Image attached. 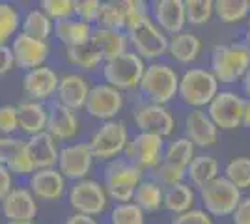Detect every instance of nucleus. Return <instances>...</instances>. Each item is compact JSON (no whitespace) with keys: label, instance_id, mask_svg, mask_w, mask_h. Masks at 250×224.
I'll return each mask as SVG.
<instances>
[{"label":"nucleus","instance_id":"1","mask_svg":"<svg viewBox=\"0 0 250 224\" xmlns=\"http://www.w3.org/2000/svg\"><path fill=\"white\" fill-rule=\"evenodd\" d=\"M209 69L219 84H235L250 69V49L243 41L220 43L211 49Z\"/></svg>","mask_w":250,"mask_h":224},{"label":"nucleus","instance_id":"2","mask_svg":"<svg viewBox=\"0 0 250 224\" xmlns=\"http://www.w3.org/2000/svg\"><path fill=\"white\" fill-rule=\"evenodd\" d=\"M219 92L220 84L215 79V75L211 73V69L188 67L179 77L177 99L183 105H187L190 110H194V108L206 110Z\"/></svg>","mask_w":250,"mask_h":224},{"label":"nucleus","instance_id":"3","mask_svg":"<svg viewBox=\"0 0 250 224\" xmlns=\"http://www.w3.org/2000/svg\"><path fill=\"white\" fill-rule=\"evenodd\" d=\"M144 178L146 172H142L125 157H118L106 163L103 168V185L108 198L116 204L133 202L136 187L142 183Z\"/></svg>","mask_w":250,"mask_h":224},{"label":"nucleus","instance_id":"4","mask_svg":"<svg viewBox=\"0 0 250 224\" xmlns=\"http://www.w3.org/2000/svg\"><path fill=\"white\" fill-rule=\"evenodd\" d=\"M179 77L176 67L165 62H151L146 65L144 77L140 81V94L147 103L155 105H165L167 107L170 101L177 97L179 90Z\"/></svg>","mask_w":250,"mask_h":224},{"label":"nucleus","instance_id":"5","mask_svg":"<svg viewBox=\"0 0 250 224\" xmlns=\"http://www.w3.org/2000/svg\"><path fill=\"white\" fill-rule=\"evenodd\" d=\"M125 32L133 53L138 54L144 62H161V58L168 54V36L151 21V17L127 26Z\"/></svg>","mask_w":250,"mask_h":224},{"label":"nucleus","instance_id":"6","mask_svg":"<svg viewBox=\"0 0 250 224\" xmlns=\"http://www.w3.org/2000/svg\"><path fill=\"white\" fill-rule=\"evenodd\" d=\"M129 140L131 137H129L127 123L122 120H110V122L99 123V127L92 133L88 144L94 151L95 161H103L106 164L118 157H124Z\"/></svg>","mask_w":250,"mask_h":224},{"label":"nucleus","instance_id":"7","mask_svg":"<svg viewBox=\"0 0 250 224\" xmlns=\"http://www.w3.org/2000/svg\"><path fill=\"white\" fill-rule=\"evenodd\" d=\"M146 62L138 56L136 53L129 51V53L116 56L112 60H106L101 67V75H103V82L114 86L120 92H133L138 90L140 81L146 71Z\"/></svg>","mask_w":250,"mask_h":224},{"label":"nucleus","instance_id":"8","mask_svg":"<svg viewBox=\"0 0 250 224\" xmlns=\"http://www.w3.org/2000/svg\"><path fill=\"white\" fill-rule=\"evenodd\" d=\"M241 198H243V192L235 185H231L224 176H219L206 187L198 189V200L202 204V209L208 211L213 219L231 217Z\"/></svg>","mask_w":250,"mask_h":224},{"label":"nucleus","instance_id":"9","mask_svg":"<svg viewBox=\"0 0 250 224\" xmlns=\"http://www.w3.org/2000/svg\"><path fill=\"white\" fill-rule=\"evenodd\" d=\"M67 202L75 213L101 217L106 211L110 198L106 194L103 183L86 178V180L71 183V187L67 189Z\"/></svg>","mask_w":250,"mask_h":224},{"label":"nucleus","instance_id":"10","mask_svg":"<svg viewBox=\"0 0 250 224\" xmlns=\"http://www.w3.org/2000/svg\"><path fill=\"white\" fill-rule=\"evenodd\" d=\"M165 139L149 133H136L129 140L124 157L142 172H153L165 159Z\"/></svg>","mask_w":250,"mask_h":224},{"label":"nucleus","instance_id":"11","mask_svg":"<svg viewBox=\"0 0 250 224\" xmlns=\"http://www.w3.org/2000/svg\"><path fill=\"white\" fill-rule=\"evenodd\" d=\"M133 122L138 133H149L157 135L161 139H168L174 135L177 127L176 116L172 110L165 105H155V103H140L133 110Z\"/></svg>","mask_w":250,"mask_h":224},{"label":"nucleus","instance_id":"12","mask_svg":"<svg viewBox=\"0 0 250 224\" xmlns=\"http://www.w3.org/2000/svg\"><path fill=\"white\" fill-rule=\"evenodd\" d=\"M125 107V96L124 92L116 90L114 86L106 84V82H97L92 86L90 96L86 99L84 110L90 118H94L97 122H110L118 120L120 112Z\"/></svg>","mask_w":250,"mask_h":224},{"label":"nucleus","instance_id":"13","mask_svg":"<svg viewBox=\"0 0 250 224\" xmlns=\"http://www.w3.org/2000/svg\"><path fill=\"white\" fill-rule=\"evenodd\" d=\"M95 157L88 142H71L60 148L56 168L62 172L67 182H81L90 178L94 170Z\"/></svg>","mask_w":250,"mask_h":224},{"label":"nucleus","instance_id":"14","mask_svg":"<svg viewBox=\"0 0 250 224\" xmlns=\"http://www.w3.org/2000/svg\"><path fill=\"white\" fill-rule=\"evenodd\" d=\"M245 97L233 90H220L215 99L209 103L206 112L213 120L219 131H233L241 127Z\"/></svg>","mask_w":250,"mask_h":224},{"label":"nucleus","instance_id":"15","mask_svg":"<svg viewBox=\"0 0 250 224\" xmlns=\"http://www.w3.org/2000/svg\"><path fill=\"white\" fill-rule=\"evenodd\" d=\"M11 53L15 58V67L22 69L24 73L36 69V67H42L45 65L49 54H51V45L49 41H40V40H34L26 34L19 32L13 41H11Z\"/></svg>","mask_w":250,"mask_h":224},{"label":"nucleus","instance_id":"16","mask_svg":"<svg viewBox=\"0 0 250 224\" xmlns=\"http://www.w3.org/2000/svg\"><path fill=\"white\" fill-rule=\"evenodd\" d=\"M183 137L188 139L196 148H215L219 144L220 131L213 123L209 114L202 108L188 110L183 118Z\"/></svg>","mask_w":250,"mask_h":224},{"label":"nucleus","instance_id":"17","mask_svg":"<svg viewBox=\"0 0 250 224\" xmlns=\"http://www.w3.org/2000/svg\"><path fill=\"white\" fill-rule=\"evenodd\" d=\"M28 189L40 202H58L67 196V180L58 168H43L36 170L28 178Z\"/></svg>","mask_w":250,"mask_h":224},{"label":"nucleus","instance_id":"18","mask_svg":"<svg viewBox=\"0 0 250 224\" xmlns=\"http://www.w3.org/2000/svg\"><path fill=\"white\" fill-rule=\"evenodd\" d=\"M149 17L168 38L183 32L187 26L185 0H153L149 4Z\"/></svg>","mask_w":250,"mask_h":224},{"label":"nucleus","instance_id":"19","mask_svg":"<svg viewBox=\"0 0 250 224\" xmlns=\"http://www.w3.org/2000/svg\"><path fill=\"white\" fill-rule=\"evenodd\" d=\"M58 84H60V75L47 65L30 69L22 77V92L26 99L38 103H47L56 96Z\"/></svg>","mask_w":250,"mask_h":224},{"label":"nucleus","instance_id":"20","mask_svg":"<svg viewBox=\"0 0 250 224\" xmlns=\"http://www.w3.org/2000/svg\"><path fill=\"white\" fill-rule=\"evenodd\" d=\"M2 215L8 223H26L34 221L38 215V200L28 187H15L0 202Z\"/></svg>","mask_w":250,"mask_h":224},{"label":"nucleus","instance_id":"21","mask_svg":"<svg viewBox=\"0 0 250 224\" xmlns=\"http://www.w3.org/2000/svg\"><path fill=\"white\" fill-rule=\"evenodd\" d=\"M92 84L81 73H63L60 75V84L56 92V103L71 110H84L86 99L90 96Z\"/></svg>","mask_w":250,"mask_h":224},{"label":"nucleus","instance_id":"22","mask_svg":"<svg viewBox=\"0 0 250 224\" xmlns=\"http://www.w3.org/2000/svg\"><path fill=\"white\" fill-rule=\"evenodd\" d=\"M81 131V118L77 110L63 107L60 103H52L49 107V122H47V133L52 139L60 142H71Z\"/></svg>","mask_w":250,"mask_h":224},{"label":"nucleus","instance_id":"23","mask_svg":"<svg viewBox=\"0 0 250 224\" xmlns=\"http://www.w3.org/2000/svg\"><path fill=\"white\" fill-rule=\"evenodd\" d=\"M26 151L30 155L36 170L43 168H56L60 157V144L45 131L26 139Z\"/></svg>","mask_w":250,"mask_h":224},{"label":"nucleus","instance_id":"24","mask_svg":"<svg viewBox=\"0 0 250 224\" xmlns=\"http://www.w3.org/2000/svg\"><path fill=\"white\" fill-rule=\"evenodd\" d=\"M202 49H204V43L200 40V36L190 30H183L168 38V56L176 64H194L202 54Z\"/></svg>","mask_w":250,"mask_h":224},{"label":"nucleus","instance_id":"25","mask_svg":"<svg viewBox=\"0 0 250 224\" xmlns=\"http://www.w3.org/2000/svg\"><path fill=\"white\" fill-rule=\"evenodd\" d=\"M17 110H19V131L26 139L47 131L49 107L45 103L24 99L17 105Z\"/></svg>","mask_w":250,"mask_h":224},{"label":"nucleus","instance_id":"26","mask_svg":"<svg viewBox=\"0 0 250 224\" xmlns=\"http://www.w3.org/2000/svg\"><path fill=\"white\" fill-rule=\"evenodd\" d=\"M219 176H222L219 159L209 153H198L187 166V183H190L194 189L206 187Z\"/></svg>","mask_w":250,"mask_h":224},{"label":"nucleus","instance_id":"27","mask_svg":"<svg viewBox=\"0 0 250 224\" xmlns=\"http://www.w3.org/2000/svg\"><path fill=\"white\" fill-rule=\"evenodd\" d=\"M94 28L95 26L92 24L79 21L77 17H71L65 21L54 22V36L65 49H69V47H79V45L90 41Z\"/></svg>","mask_w":250,"mask_h":224},{"label":"nucleus","instance_id":"28","mask_svg":"<svg viewBox=\"0 0 250 224\" xmlns=\"http://www.w3.org/2000/svg\"><path fill=\"white\" fill-rule=\"evenodd\" d=\"M196 198H198V192L190 183H177V185H172V187L165 189L163 209H167L168 213L172 215H181L185 211L194 209Z\"/></svg>","mask_w":250,"mask_h":224},{"label":"nucleus","instance_id":"29","mask_svg":"<svg viewBox=\"0 0 250 224\" xmlns=\"http://www.w3.org/2000/svg\"><path fill=\"white\" fill-rule=\"evenodd\" d=\"M92 41L103 53L104 62L131 51L129 49L131 47L129 45V38H127V32H124V30H108V28L95 26L94 34H92Z\"/></svg>","mask_w":250,"mask_h":224},{"label":"nucleus","instance_id":"30","mask_svg":"<svg viewBox=\"0 0 250 224\" xmlns=\"http://www.w3.org/2000/svg\"><path fill=\"white\" fill-rule=\"evenodd\" d=\"M63 56H65V62L71 64L73 67H79L83 71H95L99 67H103L104 64V56L103 53L97 49L92 40L84 45H79V47H69L63 51Z\"/></svg>","mask_w":250,"mask_h":224},{"label":"nucleus","instance_id":"31","mask_svg":"<svg viewBox=\"0 0 250 224\" xmlns=\"http://www.w3.org/2000/svg\"><path fill=\"white\" fill-rule=\"evenodd\" d=\"M21 32L34 38V40L49 41V38L54 34V21L42 8H34L22 15Z\"/></svg>","mask_w":250,"mask_h":224},{"label":"nucleus","instance_id":"32","mask_svg":"<svg viewBox=\"0 0 250 224\" xmlns=\"http://www.w3.org/2000/svg\"><path fill=\"white\" fill-rule=\"evenodd\" d=\"M163 196H165V189L151 178H144L142 183L136 187L133 202L146 215L157 213L163 209Z\"/></svg>","mask_w":250,"mask_h":224},{"label":"nucleus","instance_id":"33","mask_svg":"<svg viewBox=\"0 0 250 224\" xmlns=\"http://www.w3.org/2000/svg\"><path fill=\"white\" fill-rule=\"evenodd\" d=\"M97 26L99 28H108V30H124L125 32V28H127L125 0H104V2H101Z\"/></svg>","mask_w":250,"mask_h":224},{"label":"nucleus","instance_id":"34","mask_svg":"<svg viewBox=\"0 0 250 224\" xmlns=\"http://www.w3.org/2000/svg\"><path fill=\"white\" fill-rule=\"evenodd\" d=\"M215 17L228 26L249 21V0H215Z\"/></svg>","mask_w":250,"mask_h":224},{"label":"nucleus","instance_id":"35","mask_svg":"<svg viewBox=\"0 0 250 224\" xmlns=\"http://www.w3.org/2000/svg\"><path fill=\"white\" fill-rule=\"evenodd\" d=\"M198 153H196V146L185 137H177L172 139L170 142H167V148H165V159L167 163H172L176 166L181 168H187L190 164V161L194 159Z\"/></svg>","mask_w":250,"mask_h":224},{"label":"nucleus","instance_id":"36","mask_svg":"<svg viewBox=\"0 0 250 224\" xmlns=\"http://www.w3.org/2000/svg\"><path fill=\"white\" fill-rule=\"evenodd\" d=\"M21 13L11 2L0 0V45H8L21 32Z\"/></svg>","mask_w":250,"mask_h":224},{"label":"nucleus","instance_id":"37","mask_svg":"<svg viewBox=\"0 0 250 224\" xmlns=\"http://www.w3.org/2000/svg\"><path fill=\"white\" fill-rule=\"evenodd\" d=\"M222 176H224L231 185H235L241 192L250 189V157H247V155L231 157V159L224 164Z\"/></svg>","mask_w":250,"mask_h":224},{"label":"nucleus","instance_id":"38","mask_svg":"<svg viewBox=\"0 0 250 224\" xmlns=\"http://www.w3.org/2000/svg\"><path fill=\"white\" fill-rule=\"evenodd\" d=\"M185 17L190 26H206L215 17V0H185Z\"/></svg>","mask_w":250,"mask_h":224},{"label":"nucleus","instance_id":"39","mask_svg":"<svg viewBox=\"0 0 250 224\" xmlns=\"http://www.w3.org/2000/svg\"><path fill=\"white\" fill-rule=\"evenodd\" d=\"M108 224H146V213L135 202L114 204L108 213Z\"/></svg>","mask_w":250,"mask_h":224},{"label":"nucleus","instance_id":"40","mask_svg":"<svg viewBox=\"0 0 250 224\" xmlns=\"http://www.w3.org/2000/svg\"><path fill=\"white\" fill-rule=\"evenodd\" d=\"M149 174H151V180L159 183L163 189L172 187V185H177V183L187 182V168L176 166V164L167 163V161H163L155 170L149 172Z\"/></svg>","mask_w":250,"mask_h":224},{"label":"nucleus","instance_id":"41","mask_svg":"<svg viewBox=\"0 0 250 224\" xmlns=\"http://www.w3.org/2000/svg\"><path fill=\"white\" fill-rule=\"evenodd\" d=\"M40 8L54 22H60L75 17V0H42Z\"/></svg>","mask_w":250,"mask_h":224},{"label":"nucleus","instance_id":"42","mask_svg":"<svg viewBox=\"0 0 250 224\" xmlns=\"http://www.w3.org/2000/svg\"><path fill=\"white\" fill-rule=\"evenodd\" d=\"M6 166L10 168V172L13 176H19V178H30L32 174L36 172V166H34L30 155L26 151V144L6 163Z\"/></svg>","mask_w":250,"mask_h":224},{"label":"nucleus","instance_id":"43","mask_svg":"<svg viewBox=\"0 0 250 224\" xmlns=\"http://www.w3.org/2000/svg\"><path fill=\"white\" fill-rule=\"evenodd\" d=\"M19 131V110L17 105H0V135L15 137Z\"/></svg>","mask_w":250,"mask_h":224},{"label":"nucleus","instance_id":"44","mask_svg":"<svg viewBox=\"0 0 250 224\" xmlns=\"http://www.w3.org/2000/svg\"><path fill=\"white\" fill-rule=\"evenodd\" d=\"M101 0H75V17L88 24H97Z\"/></svg>","mask_w":250,"mask_h":224},{"label":"nucleus","instance_id":"45","mask_svg":"<svg viewBox=\"0 0 250 224\" xmlns=\"http://www.w3.org/2000/svg\"><path fill=\"white\" fill-rule=\"evenodd\" d=\"M170 224H215V219L202 207H194L181 215H174Z\"/></svg>","mask_w":250,"mask_h":224},{"label":"nucleus","instance_id":"46","mask_svg":"<svg viewBox=\"0 0 250 224\" xmlns=\"http://www.w3.org/2000/svg\"><path fill=\"white\" fill-rule=\"evenodd\" d=\"M24 144H26V139H21V137H4V135H0V164H6Z\"/></svg>","mask_w":250,"mask_h":224},{"label":"nucleus","instance_id":"47","mask_svg":"<svg viewBox=\"0 0 250 224\" xmlns=\"http://www.w3.org/2000/svg\"><path fill=\"white\" fill-rule=\"evenodd\" d=\"M231 223L233 224H250V196H243L237 204L235 211L231 213Z\"/></svg>","mask_w":250,"mask_h":224},{"label":"nucleus","instance_id":"48","mask_svg":"<svg viewBox=\"0 0 250 224\" xmlns=\"http://www.w3.org/2000/svg\"><path fill=\"white\" fill-rule=\"evenodd\" d=\"M13 178H15V176L10 172V168H8L6 164H0V202L15 189Z\"/></svg>","mask_w":250,"mask_h":224},{"label":"nucleus","instance_id":"49","mask_svg":"<svg viewBox=\"0 0 250 224\" xmlns=\"http://www.w3.org/2000/svg\"><path fill=\"white\" fill-rule=\"evenodd\" d=\"M11 69H15V58L11 53L10 45H0V77L8 75Z\"/></svg>","mask_w":250,"mask_h":224},{"label":"nucleus","instance_id":"50","mask_svg":"<svg viewBox=\"0 0 250 224\" xmlns=\"http://www.w3.org/2000/svg\"><path fill=\"white\" fill-rule=\"evenodd\" d=\"M63 224H99V223H97L95 217H88V215H83V213H73L65 219Z\"/></svg>","mask_w":250,"mask_h":224},{"label":"nucleus","instance_id":"51","mask_svg":"<svg viewBox=\"0 0 250 224\" xmlns=\"http://www.w3.org/2000/svg\"><path fill=\"white\" fill-rule=\"evenodd\" d=\"M243 127L250 129V99H245V107H243V120H241Z\"/></svg>","mask_w":250,"mask_h":224},{"label":"nucleus","instance_id":"52","mask_svg":"<svg viewBox=\"0 0 250 224\" xmlns=\"http://www.w3.org/2000/svg\"><path fill=\"white\" fill-rule=\"evenodd\" d=\"M241 88H243L245 99H250V69H249V73L243 77V81H241Z\"/></svg>","mask_w":250,"mask_h":224},{"label":"nucleus","instance_id":"53","mask_svg":"<svg viewBox=\"0 0 250 224\" xmlns=\"http://www.w3.org/2000/svg\"><path fill=\"white\" fill-rule=\"evenodd\" d=\"M243 43L247 45L250 49V28H247V32H245V40H243Z\"/></svg>","mask_w":250,"mask_h":224},{"label":"nucleus","instance_id":"54","mask_svg":"<svg viewBox=\"0 0 250 224\" xmlns=\"http://www.w3.org/2000/svg\"><path fill=\"white\" fill-rule=\"evenodd\" d=\"M8 224H36L34 221H26V223H8Z\"/></svg>","mask_w":250,"mask_h":224},{"label":"nucleus","instance_id":"55","mask_svg":"<svg viewBox=\"0 0 250 224\" xmlns=\"http://www.w3.org/2000/svg\"><path fill=\"white\" fill-rule=\"evenodd\" d=\"M247 22H249V28H250V17H249V21H247Z\"/></svg>","mask_w":250,"mask_h":224},{"label":"nucleus","instance_id":"56","mask_svg":"<svg viewBox=\"0 0 250 224\" xmlns=\"http://www.w3.org/2000/svg\"><path fill=\"white\" fill-rule=\"evenodd\" d=\"M249 10H250V0H249Z\"/></svg>","mask_w":250,"mask_h":224}]
</instances>
